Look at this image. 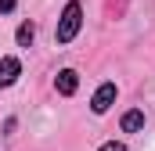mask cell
<instances>
[{
	"label": "cell",
	"instance_id": "cell-3",
	"mask_svg": "<svg viewBox=\"0 0 155 151\" xmlns=\"http://www.w3.org/2000/svg\"><path fill=\"white\" fill-rule=\"evenodd\" d=\"M54 86H58V94L72 97V94H76V86H79V76L72 72V69H61V72H58V79H54Z\"/></svg>",
	"mask_w": 155,
	"mask_h": 151
},
{
	"label": "cell",
	"instance_id": "cell-4",
	"mask_svg": "<svg viewBox=\"0 0 155 151\" xmlns=\"http://www.w3.org/2000/svg\"><path fill=\"white\" fill-rule=\"evenodd\" d=\"M18 72H22L18 58H0V86H11L18 79Z\"/></svg>",
	"mask_w": 155,
	"mask_h": 151
},
{
	"label": "cell",
	"instance_id": "cell-5",
	"mask_svg": "<svg viewBox=\"0 0 155 151\" xmlns=\"http://www.w3.org/2000/svg\"><path fill=\"white\" fill-rule=\"evenodd\" d=\"M141 126H144V112H141V108H134V112L123 115V130H126V133H137Z\"/></svg>",
	"mask_w": 155,
	"mask_h": 151
},
{
	"label": "cell",
	"instance_id": "cell-6",
	"mask_svg": "<svg viewBox=\"0 0 155 151\" xmlns=\"http://www.w3.org/2000/svg\"><path fill=\"white\" fill-rule=\"evenodd\" d=\"M33 36H36V25H33V22H22V25H18V43H22V47H29V43H33Z\"/></svg>",
	"mask_w": 155,
	"mask_h": 151
},
{
	"label": "cell",
	"instance_id": "cell-2",
	"mask_svg": "<svg viewBox=\"0 0 155 151\" xmlns=\"http://www.w3.org/2000/svg\"><path fill=\"white\" fill-rule=\"evenodd\" d=\"M112 101H116V83H101L97 94H94V101H90V108H94L97 115H105L108 108H112Z\"/></svg>",
	"mask_w": 155,
	"mask_h": 151
},
{
	"label": "cell",
	"instance_id": "cell-1",
	"mask_svg": "<svg viewBox=\"0 0 155 151\" xmlns=\"http://www.w3.org/2000/svg\"><path fill=\"white\" fill-rule=\"evenodd\" d=\"M79 25H83V7H79V0H69L65 11H61V22H58L54 40H58V43H69V40L79 33Z\"/></svg>",
	"mask_w": 155,
	"mask_h": 151
},
{
	"label": "cell",
	"instance_id": "cell-7",
	"mask_svg": "<svg viewBox=\"0 0 155 151\" xmlns=\"http://www.w3.org/2000/svg\"><path fill=\"white\" fill-rule=\"evenodd\" d=\"M15 4H18V0H0V14H7V11H15Z\"/></svg>",
	"mask_w": 155,
	"mask_h": 151
},
{
	"label": "cell",
	"instance_id": "cell-8",
	"mask_svg": "<svg viewBox=\"0 0 155 151\" xmlns=\"http://www.w3.org/2000/svg\"><path fill=\"white\" fill-rule=\"evenodd\" d=\"M101 151H126V148H123V144H116V140H112V144H105V148H101Z\"/></svg>",
	"mask_w": 155,
	"mask_h": 151
}]
</instances>
